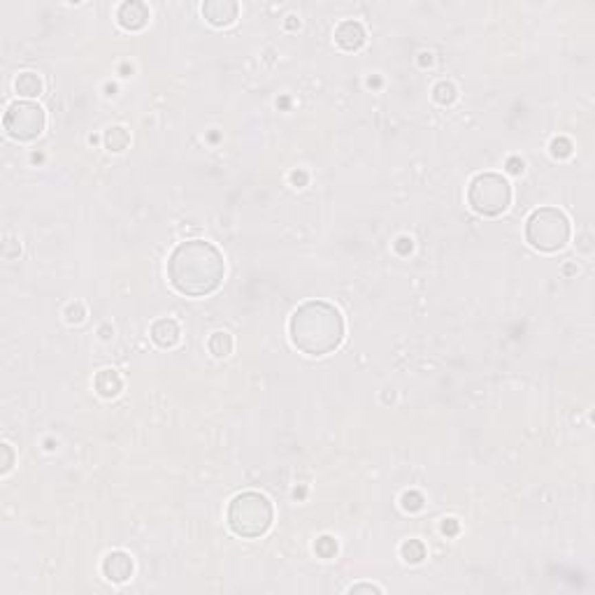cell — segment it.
I'll return each mask as SVG.
<instances>
[{"mask_svg": "<svg viewBox=\"0 0 595 595\" xmlns=\"http://www.w3.org/2000/svg\"><path fill=\"white\" fill-rule=\"evenodd\" d=\"M116 19H119V26L126 30H142L149 21V8L140 0H128V3H121Z\"/></svg>", "mask_w": 595, "mask_h": 595, "instance_id": "9c48e42d", "label": "cell"}, {"mask_svg": "<svg viewBox=\"0 0 595 595\" xmlns=\"http://www.w3.org/2000/svg\"><path fill=\"white\" fill-rule=\"evenodd\" d=\"M335 42L345 52H358L365 45V28L358 21H342L335 28Z\"/></svg>", "mask_w": 595, "mask_h": 595, "instance_id": "30bf717a", "label": "cell"}, {"mask_svg": "<svg viewBox=\"0 0 595 595\" xmlns=\"http://www.w3.org/2000/svg\"><path fill=\"white\" fill-rule=\"evenodd\" d=\"M551 154H554L556 158H567L570 154H572V142L565 138H556L554 142H551Z\"/></svg>", "mask_w": 595, "mask_h": 595, "instance_id": "ac0fdd59", "label": "cell"}, {"mask_svg": "<svg viewBox=\"0 0 595 595\" xmlns=\"http://www.w3.org/2000/svg\"><path fill=\"white\" fill-rule=\"evenodd\" d=\"M572 226L558 207H539L526 221V240L532 249L556 254L570 242Z\"/></svg>", "mask_w": 595, "mask_h": 595, "instance_id": "277c9868", "label": "cell"}, {"mask_svg": "<svg viewBox=\"0 0 595 595\" xmlns=\"http://www.w3.org/2000/svg\"><path fill=\"white\" fill-rule=\"evenodd\" d=\"M288 335L293 347L307 356H326L345 340V318L333 305L323 300L303 303L291 314Z\"/></svg>", "mask_w": 595, "mask_h": 595, "instance_id": "7a4b0ae2", "label": "cell"}, {"mask_svg": "<svg viewBox=\"0 0 595 595\" xmlns=\"http://www.w3.org/2000/svg\"><path fill=\"white\" fill-rule=\"evenodd\" d=\"M360 591H367V593H382V588L375 586V584H358V586H351L349 593H360Z\"/></svg>", "mask_w": 595, "mask_h": 595, "instance_id": "7402d4cb", "label": "cell"}, {"mask_svg": "<svg viewBox=\"0 0 595 595\" xmlns=\"http://www.w3.org/2000/svg\"><path fill=\"white\" fill-rule=\"evenodd\" d=\"M82 318H84V307H82V305H72V307L67 310V321H70V323L72 321H82Z\"/></svg>", "mask_w": 595, "mask_h": 595, "instance_id": "44dd1931", "label": "cell"}, {"mask_svg": "<svg viewBox=\"0 0 595 595\" xmlns=\"http://www.w3.org/2000/svg\"><path fill=\"white\" fill-rule=\"evenodd\" d=\"M316 554L323 556V558H330L337 554V542L333 537H321L316 542Z\"/></svg>", "mask_w": 595, "mask_h": 595, "instance_id": "ffe728a7", "label": "cell"}, {"mask_svg": "<svg viewBox=\"0 0 595 595\" xmlns=\"http://www.w3.org/2000/svg\"><path fill=\"white\" fill-rule=\"evenodd\" d=\"M507 170L512 175H521V173H523V161H519V158H509Z\"/></svg>", "mask_w": 595, "mask_h": 595, "instance_id": "603a6c76", "label": "cell"}, {"mask_svg": "<svg viewBox=\"0 0 595 595\" xmlns=\"http://www.w3.org/2000/svg\"><path fill=\"white\" fill-rule=\"evenodd\" d=\"M14 89L21 98H28L30 100V98H38L42 94V79L35 75V72H21L14 82Z\"/></svg>", "mask_w": 595, "mask_h": 595, "instance_id": "4fadbf2b", "label": "cell"}, {"mask_svg": "<svg viewBox=\"0 0 595 595\" xmlns=\"http://www.w3.org/2000/svg\"><path fill=\"white\" fill-rule=\"evenodd\" d=\"M3 126L12 140L30 142V140L40 138L42 131H45V126H47L45 109L30 100H17V102H12L8 107V112H5Z\"/></svg>", "mask_w": 595, "mask_h": 595, "instance_id": "8992f818", "label": "cell"}, {"mask_svg": "<svg viewBox=\"0 0 595 595\" xmlns=\"http://www.w3.org/2000/svg\"><path fill=\"white\" fill-rule=\"evenodd\" d=\"M96 391L98 393H100L102 398H114V396H119V391H121V377H119V372H114V370H100L96 375Z\"/></svg>", "mask_w": 595, "mask_h": 595, "instance_id": "7c38bea8", "label": "cell"}, {"mask_svg": "<svg viewBox=\"0 0 595 595\" xmlns=\"http://www.w3.org/2000/svg\"><path fill=\"white\" fill-rule=\"evenodd\" d=\"M226 263L221 251L207 240H186L168 259V281L182 296L202 298L221 286Z\"/></svg>", "mask_w": 595, "mask_h": 595, "instance_id": "6da1fadb", "label": "cell"}, {"mask_svg": "<svg viewBox=\"0 0 595 595\" xmlns=\"http://www.w3.org/2000/svg\"><path fill=\"white\" fill-rule=\"evenodd\" d=\"M3 453H5V463H3V472H8L12 468V449L10 444H3Z\"/></svg>", "mask_w": 595, "mask_h": 595, "instance_id": "cb8c5ba5", "label": "cell"}, {"mask_svg": "<svg viewBox=\"0 0 595 595\" xmlns=\"http://www.w3.org/2000/svg\"><path fill=\"white\" fill-rule=\"evenodd\" d=\"M433 96L440 105H451V102L456 100V87H453L451 82H440L437 87L433 89Z\"/></svg>", "mask_w": 595, "mask_h": 595, "instance_id": "e0dca14e", "label": "cell"}, {"mask_svg": "<svg viewBox=\"0 0 595 595\" xmlns=\"http://www.w3.org/2000/svg\"><path fill=\"white\" fill-rule=\"evenodd\" d=\"M180 335L182 330L175 318H158L154 326H151V340L163 349H173L180 342Z\"/></svg>", "mask_w": 595, "mask_h": 595, "instance_id": "8fae6325", "label": "cell"}, {"mask_svg": "<svg viewBox=\"0 0 595 595\" xmlns=\"http://www.w3.org/2000/svg\"><path fill=\"white\" fill-rule=\"evenodd\" d=\"M442 530H444V532H456V530H458L456 521H453V519H449V521H446L444 526H442Z\"/></svg>", "mask_w": 595, "mask_h": 595, "instance_id": "d4e9b609", "label": "cell"}, {"mask_svg": "<svg viewBox=\"0 0 595 595\" xmlns=\"http://www.w3.org/2000/svg\"><path fill=\"white\" fill-rule=\"evenodd\" d=\"M207 347H210V351L217 356V358H226L230 351H232V337L228 333H214L210 337V342H207Z\"/></svg>", "mask_w": 595, "mask_h": 595, "instance_id": "9a60e30c", "label": "cell"}, {"mask_svg": "<svg viewBox=\"0 0 595 595\" xmlns=\"http://www.w3.org/2000/svg\"><path fill=\"white\" fill-rule=\"evenodd\" d=\"M468 202L482 217H498L512 205V186L498 173H482L470 182Z\"/></svg>", "mask_w": 595, "mask_h": 595, "instance_id": "5b68a950", "label": "cell"}, {"mask_svg": "<svg viewBox=\"0 0 595 595\" xmlns=\"http://www.w3.org/2000/svg\"><path fill=\"white\" fill-rule=\"evenodd\" d=\"M228 526L237 537L256 539L266 535L272 526L274 509L263 493L256 490H244V493L235 495L228 505Z\"/></svg>", "mask_w": 595, "mask_h": 595, "instance_id": "3957f363", "label": "cell"}, {"mask_svg": "<svg viewBox=\"0 0 595 595\" xmlns=\"http://www.w3.org/2000/svg\"><path fill=\"white\" fill-rule=\"evenodd\" d=\"M102 574L114 584H124L133 576V558L126 551H112L102 561Z\"/></svg>", "mask_w": 595, "mask_h": 595, "instance_id": "ba28073f", "label": "cell"}, {"mask_svg": "<svg viewBox=\"0 0 595 595\" xmlns=\"http://www.w3.org/2000/svg\"><path fill=\"white\" fill-rule=\"evenodd\" d=\"M402 507L407 512H419V509H423V495L416 493V490H409V493L402 495Z\"/></svg>", "mask_w": 595, "mask_h": 595, "instance_id": "d6986e66", "label": "cell"}, {"mask_svg": "<svg viewBox=\"0 0 595 595\" xmlns=\"http://www.w3.org/2000/svg\"><path fill=\"white\" fill-rule=\"evenodd\" d=\"M237 14H240V8L232 0H207V3H202V17H205L207 23L217 28L230 26L237 19Z\"/></svg>", "mask_w": 595, "mask_h": 595, "instance_id": "52a82bcc", "label": "cell"}, {"mask_svg": "<svg viewBox=\"0 0 595 595\" xmlns=\"http://www.w3.org/2000/svg\"><path fill=\"white\" fill-rule=\"evenodd\" d=\"M400 554L407 563H421L426 558V547L419 542V539H409L400 547Z\"/></svg>", "mask_w": 595, "mask_h": 595, "instance_id": "2e32d148", "label": "cell"}, {"mask_svg": "<svg viewBox=\"0 0 595 595\" xmlns=\"http://www.w3.org/2000/svg\"><path fill=\"white\" fill-rule=\"evenodd\" d=\"M128 142H131V135H128L126 128H121V126L109 128V131L105 133V144H107L109 151H124Z\"/></svg>", "mask_w": 595, "mask_h": 595, "instance_id": "5bb4252c", "label": "cell"}]
</instances>
